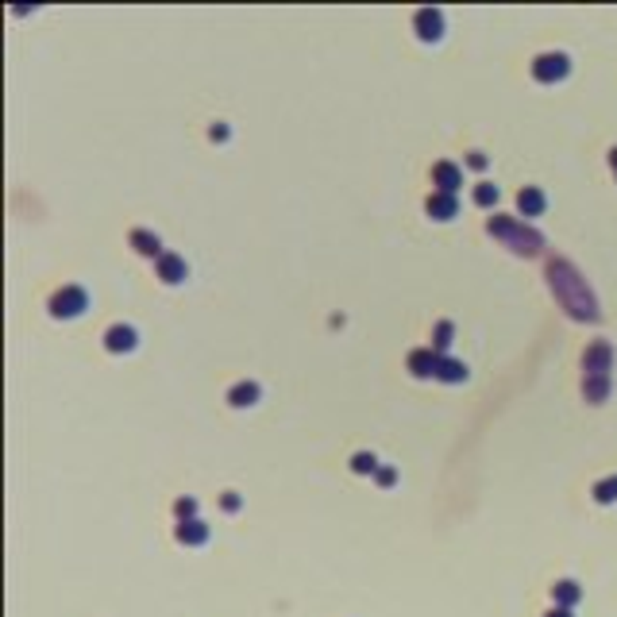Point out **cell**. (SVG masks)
Listing matches in <instances>:
<instances>
[{"label": "cell", "mask_w": 617, "mask_h": 617, "mask_svg": "<svg viewBox=\"0 0 617 617\" xmlns=\"http://www.w3.org/2000/svg\"><path fill=\"white\" fill-rule=\"evenodd\" d=\"M548 286H552L556 301L571 312L575 320H598V301H594V293H590L587 278H582L567 259L548 262Z\"/></svg>", "instance_id": "cell-1"}, {"label": "cell", "mask_w": 617, "mask_h": 617, "mask_svg": "<svg viewBox=\"0 0 617 617\" xmlns=\"http://www.w3.org/2000/svg\"><path fill=\"white\" fill-rule=\"evenodd\" d=\"M610 363H613V348L606 340H594L582 355V393L590 405H602L610 393Z\"/></svg>", "instance_id": "cell-2"}, {"label": "cell", "mask_w": 617, "mask_h": 617, "mask_svg": "<svg viewBox=\"0 0 617 617\" xmlns=\"http://www.w3.org/2000/svg\"><path fill=\"white\" fill-rule=\"evenodd\" d=\"M487 232L494 236V240L506 243L509 251L525 255V259H532V255L544 251V236H540L537 228H529V224H521V220H513V216H490V220H487Z\"/></svg>", "instance_id": "cell-3"}, {"label": "cell", "mask_w": 617, "mask_h": 617, "mask_svg": "<svg viewBox=\"0 0 617 617\" xmlns=\"http://www.w3.org/2000/svg\"><path fill=\"white\" fill-rule=\"evenodd\" d=\"M85 309H89V298H85L81 286H62V290L51 298V312L59 320H73V317H81Z\"/></svg>", "instance_id": "cell-4"}, {"label": "cell", "mask_w": 617, "mask_h": 617, "mask_svg": "<svg viewBox=\"0 0 617 617\" xmlns=\"http://www.w3.org/2000/svg\"><path fill=\"white\" fill-rule=\"evenodd\" d=\"M567 70H571L567 54H540V59L532 62V78L544 81V85H552V81H563Z\"/></svg>", "instance_id": "cell-5"}, {"label": "cell", "mask_w": 617, "mask_h": 617, "mask_svg": "<svg viewBox=\"0 0 617 617\" xmlns=\"http://www.w3.org/2000/svg\"><path fill=\"white\" fill-rule=\"evenodd\" d=\"M417 23V35L424 39V43H436V39L444 35V12L440 8H421V12L413 16Z\"/></svg>", "instance_id": "cell-6"}, {"label": "cell", "mask_w": 617, "mask_h": 617, "mask_svg": "<svg viewBox=\"0 0 617 617\" xmlns=\"http://www.w3.org/2000/svg\"><path fill=\"white\" fill-rule=\"evenodd\" d=\"M135 340H139V336H135V328H131V324H112L109 332H104V348H109L112 355L131 351V348H135Z\"/></svg>", "instance_id": "cell-7"}, {"label": "cell", "mask_w": 617, "mask_h": 617, "mask_svg": "<svg viewBox=\"0 0 617 617\" xmlns=\"http://www.w3.org/2000/svg\"><path fill=\"white\" fill-rule=\"evenodd\" d=\"M440 359H444V355H436L432 348H417V351H409V370H413L417 378H436V370H440Z\"/></svg>", "instance_id": "cell-8"}, {"label": "cell", "mask_w": 617, "mask_h": 617, "mask_svg": "<svg viewBox=\"0 0 617 617\" xmlns=\"http://www.w3.org/2000/svg\"><path fill=\"white\" fill-rule=\"evenodd\" d=\"M432 182L440 185V193L456 197V189L463 185V170H459L456 162H436V166H432Z\"/></svg>", "instance_id": "cell-9"}, {"label": "cell", "mask_w": 617, "mask_h": 617, "mask_svg": "<svg viewBox=\"0 0 617 617\" xmlns=\"http://www.w3.org/2000/svg\"><path fill=\"white\" fill-rule=\"evenodd\" d=\"M154 267H159V278H162V282H166V286H178V282H185V274H189V267H185V259H182V255H162V259L159 262H154Z\"/></svg>", "instance_id": "cell-10"}, {"label": "cell", "mask_w": 617, "mask_h": 617, "mask_svg": "<svg viewBox=\"0 0 617 617\" xmlns=\"http://www.w3.org/2000/svg\"><path fill=\"white\" fill-rule=\"evenodd\" d=\"M128 240H131V247H135L139 255H147V259H154V262H159L162 255H166V251H162V240H159L154 232H147V228H135V232H131Z\"/></svg>", "instance_id": "cell-11"}, {"label": "cell", "mask_w": 617, "mask_h": 617, "mask_svg": "<svg viewBox=\"0 0 617 617\" xmlns=\"http://www.w3.org/2000/svg\"><path fill=\"white\" fill-rule=\"evenodd\" d=\"M424 212H429L432 220H451L459 212V204H456L451 193H440V189H436V193H429V201H424Z\"/></svg>", "instance_id": "cell-12"}, {"label": "cell", "mask_w": 617, "mask_h": 617, "mask_svg": "<svg viewBox=\"0 0 617 617\" xmlns=\"http://www.w3.org/2000/svg\"><path fill=\"white\" fill-rule=\"evenodd\" d=\"M259 398H262L259 382H236L232 390H228V405H236V409H251Z\"/></svg>", "instance_id": "cell-13"}, {"label": "cell", "mask_w": 617, "mask_h": 617, "mask_svg": "<svg viewBox=\"0 0 617 617\" xmlns=\"http://www.w3.org/2000/svg\"><path fill=\"white\" fill-rule=\"evenodd\" d=\"M544 193H540L537 185H525L521 193H517V209H521V216H540L544 212Z\"/></svg>", "instance_id": "cell-14"}, {"label": "cell", "mask_w": 617, "mask_h": 617, "mask_svg": "<svg viewBox=\"0 0 617 617\" xmlns=\"http://www.w3.org/2000/svg\"><path fill=\"white\" fill-rule=\"evenodd\" d=\"M178 540H182V544H204V540H209V525L189 517V521L178 525Z\"/></svg>", "instance_id": "cell-15"}, {"label": "cell", "mask_w": 617, "mask_h": 617, "mask_svg": "<svg viewBox=\"0 0 617 617\" xmlns=\"http://www.w3.org/2000/svg\"><path fill=\"white\" fill-rule=\"evenodd\" d=\"M552 594H556V602H559V610H567V606H575L579 602V582H571V579H563V582H556L552 587Z\"/></svg>", "instance_id": "cell-16"}, {"label": "cell", "mask_w": 617, "mask_h": 617, "mask_svg": "<svg viewBox=\"0 0 617 617\" xmlns=\"http://www.w3.org/2000/svg\"><path fill=\"white\" fill-rule=\"evenodd\" d=\"M436 378H440V382H463V378H467V367L459 363V359H448V355H444V359H440V370H436Z\"/></svg>", "instance_id": "cell-17"}, {"label": "cell", "mask_w": 617, "mask_h": 617, "mask_svg": "<svg viewBox=\"0 0 617 617\" xmlns=\"http://www.w3.org/2000/svg\"><path fill=\"white\" fill-rule=\"evenodd\" d=\"M451 332H456V328H451V320H440V324L432 328V351H436V355H444V351L451 348Z\"/></svg>", "instance_id": "cell-18"}, {"label": "cell", "mask_w": 617, "mask_h": 617, "mask_svg": "<svg viewBox=\"0 0 617 617\" xmlns=\"http://www.w3.org/2000/svg\"><path fill=\"white\" fill-rule=\"evenodd\" d=\"M594 501H602V506L617 501V475H610V479H602V482H594Z\"/></svg>", "instance_id": "cell-19"}, {"label": "cell", "mask_w": 617, "mask_h": 617, "mask_svg": "<svg viewBox=\"0 0 617 617\" xmlns=\"http://www.w3.org/2000/svg\"><path fill=\"white\" fill-rule=\"evenodd\" d=\"M351 471H355V475H374L378 471V459L370 456V451H355V456H351Z\"/></svg>", "instance_id": "cell-20"}, {"label": "cell", "mask_w": 617, "mask_h": 617, "mask_svg": "<svg viewBox=\"0 0 617 617\" xmlns=\"http://www.w3.org/2000/svg\"><path fill=\"white\" fill-rule=\"evenodd\" d=\"M475 204H479V209H490V204H498V185L479 182V185H475Z\"/></svg>", "instance_id": "cell-21"}, {"label": "cell", "mask_w": 617, "mask_h": 617, "mask_svg": "<svg viewBox=\"0 0 617 617\" xmlns=\"http://www.w3.org/2000/svg\"><path fill=\"white\" fill-rule=\"evenodd\" d=\"M174 513L182 517V521H189V517L197 513V501H193V498H178V501H174Z\"/></svg>", "instance_id": "cell-22"}, {"label": "cell", "mask_w": 617, "mask_h": 617, "mask_svg": "<svg viewBox=\"0 0 617 617\" xmlns=\"http://www.w3.org/2000/svg\"><path fill=\"white\" fill-rule=\"evenodd\" d=\"M467 162H471V166H475V170H482V166H487V154H479V151H471V159H467Z\"/></svg>", "instance_id": "cell-23"}, {"label": "cell", "mask_w": 617, "mask_h": 617, "mask_svg": "<svg viewBox=\"0 0 617 617\" xmlns=\"http://www.w3.org/2000/svg\"><path fill=\"white\" fill-rule=\"evenodd\" d=\"M393 479H398V475H393V471H390V467H386V471H378V482H382V487H390V482H393Z\"/></svg>", "instance_id": "cell-24"}, {"label": "cell", "mask_w": 617, "mask_h": 617, "mask_svg": "<svg viewBox=\"0 0 617 617\" xmlns=\"http://www.w3.org/2000/svg\"><path fill=\"white\" fill-rule=\"evenodd\" d=\"M209 135H212V139H228V128H224V123H212Z\"/></svg>", "instance_id": "cell-25"}, {"label": "cell", "mask_w": 617, "mask_h": 617, "mask_svg": "<svg viewBox=\"0 0 617 617\" xmlns=\"http://www.w3.org/2000/svg\"><path fill=\"white\" fill-rule=\"evenodd\" d=\"M224 509H240V498H236V494H224Z\"/></svg>", "instance_id": "cell-26"}, {"label": "cell", "mask_w": 617, "mask_h": 617, "mask_svg": "<svg viewBox=\"0 0 617 617\" xmlns=\"http://www.w3.org/2000/svg\"><path fill=\"white\" fill-rule=\"evenodd\" d=\"M544 617H571V610H552V613H544Z\"/></svg>", "instance_id": "cell-27"}, {"label": "cell", "mask_w": 617, "mask_h": 617, "mask_svg": "<svg viewBox=\"0 0 617 617\" xmlns=\"http://www.w3.org/2000/svg\"><path fill=\"white\" fill-rule=\"evenodd\" d=\"M610 166H613V174H617V147L610 151Z\"/></svg>", "instance_id": "cell-28"}]
</instances>
